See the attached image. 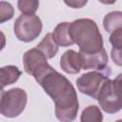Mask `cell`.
<instances>
[{"mask_svg": "<svg viewBox=\"0 0 122 122\" xmlns=\"http://www.w3.org/2000/svg\"><path fill=\"white\" fill-rule=\"evenodd\" d=\"M17 7L22 14H34L39 7V0H18Z\"/></svg>", "mask_w": 122, "mask_h": 122, "instance_id": "9a60e30c", "label": "cell"}, {"mask_svg": "<svg viewBox=\"0 0 122 122\" xmlns=\"http://www.w3.org/2000/svg\"><path fill=\"white\" fill-rule=\"evenodd\" d=\"M71 35L79 47V51L95 52L103 49V39L96 23L89 18H80L71 23Z\"/></svg>", "mask_w": 122, "mask_h": 122, "instance_id": "7a4b0ae2", "label": "cell"}, {"mask_svg": "<svg viewBox=\"0 0 122 122\" xmlns=\"http://www.w3.org/2000/svg\"><path fill=\"white\" fill-rule=\"evenodd\" d=\"M111 56L112 61L116 65L122 66V48H112L111 51Z\"/></svg>", "mask_w": 122, "mask_h": 122, "instance_id": "ac0fdd59", "label": "cell"}, {"mask_svg": "<svg viewBox=\"0 0 122 122\" xmlns=\"http://www.w3.org/2000/svg\"><path fill=\"white\" fill-rule=\"evenodd\" d=\"M23 63L25 71L32 75L38 69L48 64L47 56L37 48L27 51L23 55Z\"/></svg>", "mask_w": 122, "mask_h": 122, "instance_id": "ba28073f", "label": "cell"}, {"mask_svg": "<svg viewBox=\"0 0 122 122\" xmlns=\"http://www.w3.org/2000/svg\"><path fill=\"white\" fill-rule=\"evenodd\" d=\"M80 119L82 122H101L103 120V116L99 108L92 105L87 107L82 112Z\"/></svg>", "mask_w": 122, "mask_h": 122, "instance_id": "5bb4252c", "label": "cell"}, {"mask_svg": "<svg viewBox=\"0 0 122 122\" xmlns=\"http://www.w3.org/2000/svg\"><path fill=\"white\" fill-rule=\"evenodd\" d=\"M98 1L106 5H112V4H114L116 0H98Z\"/></svg>", "mask_w": 122, "mask_h": 122, "instance_id": "ffe728a7", "label": "cell"}, {"mask_svg": "<svg viewBox=\"0 0 122 122\" xmlns=\"http://www.w3.org/2000/svg\"><path fill=\"white\" fill-rule=\"evenodd\" d=\"M65 4L71 8H73V9H80L82 7H84L88 0H64Z\"/></svg>", "mask_w": 122, "mask_h": 122, "instance_id": "d6986e66", "label": "cell"}, {"mask_svg": "<svg viewBox=\"0 0 122 122\" xmlns=\"http://www.w3.org/2000/svg\"><path fill=\"white\" fill-rule=\"evenodd\" d=\"M13 30L20 41L30 42L38 37L42 30L41 19L34 14H22L15 20Z\"/></svg>", "mask_w": 122, "mask_h": 122, "instance_id": "5b68a950", "label": "cell"}, {"mask_svg": "<svg viewBox=\"0 0 122 122\" xmlns=\"http://www.w3.org/2000/svg\"><path fill=\"white\" fill-rule=\"evenodd\" d=\"M32 76L54 102L57 119L72 121L76 117L79 105L75 89L67 77L49 64L38 69Z\"/></svg>", "mask_w": 122, "mask_h": 122, "instance_id": "6da1fadb", "label": "cell"}, {"mask_svg": "<svg viewBox=\"0 0 122 122\" xmlns=\"http://www.w3.org/2000/svg\"><path fill=\"white\" fill-rule=\"evenodd\" d=\"M22 71L15 66H5L0 69V83L1 88L4 89L6 86L16 82L21 75Z\"/></svg>", "mask_w": 122, "mask_h": 122, "instance_id": "8fae6325", "label": "cell"}, {"mask_svg": "<svg viewBox=\"0 0 122 122\" xmlns=\"http://www.w3.org/2000/svg\"><path fill=\"white\" fill-rule=\"evenodd\" d=\"M36 48L39 49L47 58H52L58 51V44L54 40L52 33H47Z\"/></svg>", "mask_w": 122, "mask_h": 122, "instance_id": "7c38bea8", "label": "cell"}, {"mask_svg": "<svg viewBox=\"0 0 122 122\" xmlns=\"http://www.w3.org/2000/svg\"><path fill=\"white\" fill-rule=\"evenodd\" d=\"M102 110L108 113H115L122 109V73L113 80L108 78L102 85L97 95Z\"/></svg>", "mask_w": 122, "mask_h": 122, "instance_id": "3957f363", "label": "cell"}, {"mask_svg": "<svg viewBox=\"0 0 122 122\" xmlns=\"http://www.w3.org/2000/svg\"><path fill=\"white\" fill-rule=\"evenodd\" d=\"M60 67L67 73H78L82 69L81 57L79 52H76L73 50L66 51L60 58Z\"/></svg>", "mask_w": 122, "mask_h": 122, "instance_id": "9c48e42d", "label": "cell"}, {"mask_svg": "<svg viewBox=\"0 0 122 122\" xmlns=\"http://www.w3.org/2000/svg\"><path fill=\"white\" fill-rule=\"evenodd\" d=\"M52 35L54 40L58 44V46L68 47L74 44L71 35V23H68V22L59 23L55 27L52 32Z\"/></svg>", "mask_w": 122, "mask_h": 122, "instance_id": "30bf717a", "label": "cell"}, {"mask_svg": "<svg viewBox=\"0 0 122 122\" xmlns=\"http://www.w3.org/2000/svg\"><path fill=\"white\" fill-rule=\"evenodd\" d=\"M79 54L81 57L82 69L84 70L103 71L108 68V55L104 48L95 52L79 51Z\"/></svg>", "mask_w": 122, "mask_h": 122, "instance_id": "52a82bcc", "label": "cell"}, {"mask_svg": "<svg viewBox=\"0 0 122 122\" xmlns=\"http://www.w3.org/2000/svg\"><path fill=\"white\" fill-rule=\"evenodd\" d=\"M13 12V8L10 3L5 1L0 2V23H4L5 21L12 18Z\"/></svg>", "mask_w": 122, "mask_h": 122, "instance_id": "2e32d148", "label": "cell"}, {"mask_svg": "<svg viewBox=\"0 0 122 122\" xmlns=\"http://www.w3.org/2000/svg\"><path fill=\"white\" fill-rule=\"evenodd\" d=\"M110 42L112 45V48H122V29L112 32L110 36Z\"/></svg>", "mask_w": 122, "mask_h": 122, "instance_id": "e0dca14e", "label": "cell"}, {"mask_svg": "<svg viewBox=\"0 0 122 122\" xmlns=\"http://www.w3.org/2000/svg\"><path fill=\"white\" fill-rule=\"evenodd\" d=\"M108 78H110L109 68L103 71H93L78 77L76 80V86L79 92L96 99L103 83Z\"/></svg>", "mask_w": 122, "mask_h": 122, "instance_id": "8992f818", "label": "cell"}, {"mask_svg": "<svg viewBox=\"0 0 122 122\" xmlns=\"http://www.w3.org/2000/svg\"><path fill=\"white\" fill-rule=\"evenodd\" d=\"M27 93L21 88H13L9 91L1 92L0 112L5 117H16L25 109L27 105Z\"/></svg>", "mask_w": 122, "mask_h": 122, "instance_id": "277c9868", "label": "cell"}, {"mask_svg": "<svg viewBox=\"0 0 122 122\" xmlns=\"http://www.w3.org/2000/svg\"><path fill=\"white\" fill-rule=\"evenodd\" d=\"M103 26L108 32H112L116 30L122 29V11H112L105 15L103 19Z\"/></svg>", "mask_w": 122, "mask_h": 122, "instance_id": "4fadbf2b", "label": "cell"}]
</instances>
